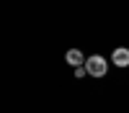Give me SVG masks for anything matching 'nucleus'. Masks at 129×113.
Instances as JSON below:
<instances>
[{"mask_svg":"<svg viewBox=\"0 0 129 113\" xmlns=\"http://www.w3.org/2000/svg\"><path fill=\"white\" fill-rule=\"evenodd\" d=\"M85 72H88V69H85V64H83V67H75V77H83Z\"/></svg>","mask_w":129,"mask_h":113,"instance_id":"nucleus-4","label":"nucleus"},{"mask_svg":"<svg viewBox=\"0 0 129 113\" xmlns=\"http://www.w3.org/2000/svg\"><path fill=\"white\" fill-rule=\"evenodd\" d=\"M67 62H70L72 67H83V64H85V57H83L80 49H70V51H67Z\"/></svg>","mask_w":129,"mask_h":113,"instance_id":"nucleus-3","label":"nucleus"},{"mask_svg":"<svg viewBox=\"0 0 129 113\" xmlns=\"http://www.w3.org/2000/svg\"><path fill=\"white\" fill-rule=\"evenodd\" d=\"M111 59H114V64H116V67H126V64H129V49H124V46L114 49Z\"/></svg>","mask_w":129,"mask_h":113,"instance_id":"nucleus-2","label":"nucleus"},{"mask_svg":"<svg viewBox=\"0 0 129 113\" xmlns=\"http://www.w3.org/2000/svg\"><path fill=\"white\" fill-rule=\"evenodd\" d=\"M85 69H88V75H93V77H103L106 72H109V64H106L103 57H88L85 59Z\"/></svg>","mask_w":129,"mask_h":113,"instance_id":"nucleus-1","label":"nucleus"}]
</instances>
